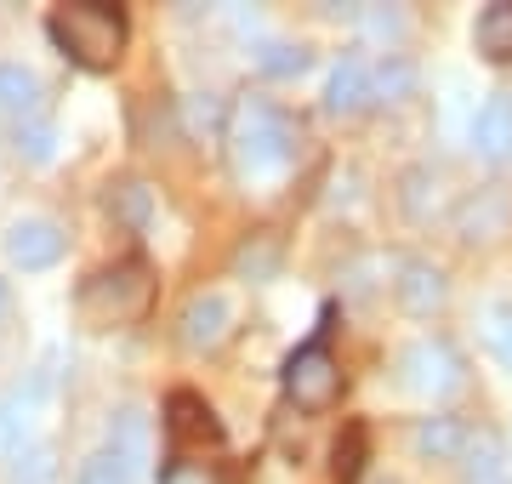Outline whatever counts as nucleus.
<instances>
[{
	"mask_svg": "<svg viewBox=\"0 0 512 484\" xmlns=\"http://www.w3.org/2000/svg\"><path fill=\"white\" fill-rule=\"evenodd\" d=\"M228 154H234L239 183H274L296 160V126L291 114L274 109L268 97H245L228 120Z\"/></svg>",
	"mask_w": 512,
	"mask_h": 484,
	"instance_id": "nucleus-1",
	"label": "nucleus"
},
{
	"mask_svg": "<svg viewBox=\"0 0 512 484\" xmlns=\"http://www.w3.org/2000/svg\"><path fill=\"white\" fill-rule=\"evenodd\" d=\"M74 308L92 331H126L154 308V268L148 262H114V268H103L80 285Z\"/></svg>",
	"mask_w": 512,
	"mask_h": 484,
	"instance_id": "nucleus-2",
	"label": "nucleus"
},
{
	"mask_svg": "<svg viewBox=\"0 0 512 484\" xmlns=\"http://www.w3.org/2000/svg\"><path fill=\"white\" fill-rule=\"evenodd\" d=\"M46 35L80 63V69H114V57L126 52V12L120 6H57L46 18Z\"/></svg>",
	"mask_w": 512,
	"mask_h": 484,
	"instance_id": "nucleus-3",
	"label": "nucleus"
},
{
	"mask_svg": "<svg viewBox=\"0 0 512 484\" xmlns=\"http://www.w3.org/2000/svg\"><path fill=\"white\" fill-rule=\"evenodd\" d=\"M399 382L410 393H421V399H444V393L461 388V359L450 342H439V336H421V342H410V348H399Z\"/></svg>",
	"mask_w": 512,
	"mask_h": 484,
	"instance_id": "nucleus-4",
	"label": "nucleus"
},
{
	"mask_svg": "<svg viewBox=\"0 0 512 484\" xmlns=\"http://www.w3.org/2000/svg\"><path fill=\"white\" fill-rule=\"evenodd\" d=\"M285 393H291L296 410L336 405V393H342V365L330 359L325 342H308V348H296V354L285 359Z\"/></svg>",
	"mask_w": 512,
	"mask_h": 484,
	"instance_id": "nucleus-5",
	"label": "nucleus"
},
{
	"mask_svg": "<svg viewBox=\"0 0 512 484\" xmlns=\"http://www.w3.org/2000/svg\"><path fill=\"white\" fill-rule=\"evenodd\" d=\"M393 274H399V280H393V297H399L404 314H416V319L439 314L444 297H450L444 268H439V262H427V257H399V262H393Z\"/></svg>",
	"mask_w": 512,
	"mask_h": 484,
	"instance_id": "nucleus-6",
	"label": "nucleus"
},
{
	"mask_svg": "<svg viewBox=\"0 0 512 484\" xmlns=\"http://www.w3.org/2000/svg\"><path fill=\"white\" fill-rule=\"evenodd\" d=\"M177 325H183V342L194 354H211V348H222L234 336V302L222 297V291H200V297L183 302Z\"/></svg>",
	"mask_w": 512,
	"mask_h": 484,
	"instance_id": "nucleus-7",
	"label": "nucleus"
},
{
	"mask_svg": "<svg viewBox=\"0 0 512 484\" xmlns=\"http://www.w3.org/2000/svg\"><path fill=\"white\" fill-rule=\"evenodd\" d=\"M165 433H171V445H177V450L222 445L217 410L205 405L200 393H171V399H165Z\"/></svg>",
	"mask_w": 512,
	"mask_h": 484,
	"instance_id": "nucleus-8",
	"label": "nucleus"
},
{
	"mask_svg": "<svg viewBox=\"0 0 512 484\" xmlns=\"http://www.w3.org/2000/svg\"><path fill=\"white\" fill-rule=\"evenodd\" d=\"M6 257L18 262L23 274H40V268H52L63 257V228L52 217H18V223L6 228Z\"/></svg>",
	"mask_w": 512,
	"mask_h": 484,
	"instance_id": "nucleus-9",
	"label": "nucleus"
},
{
	"mask_svg": "<svg viewBox=\"0 0 512 484\" xmlns=\"http://www.w3.org/2000/svg\"><path fill=\"white\" fill-rule=\"evenodd\" d=\"M512 223V200L507 188H478V194H467L456 211V234L461 240H495V234H507Z\"/></svg>",
	"mask_w": 512,
	"mask_h": 484,
	"instance_id": "nucleus-10",
	"label": "nucleus"
},
{
	"mask_svg": "<svg viewBox=\"0 0 512 484\" xmlns=\"http://www.w3.org/2000/svg\"><path fill=\"white\" fill-rule=\"evenodd\" d=\"M467 439H473V428L461 416H421L416 433H410V445H416L421 462H461Z\"/></svg>",
	"mask_w": 512,
	"mask_h": 484,
	"instance_id": "nucleus-11",
	"label": "nucleus"
},
{
	"mask_svg": "<svg viewBox=\"0 0 512 484\" xmlns=\"http://www.w3.org/2000/svg\"><path fill=\"white\" fill-rule=\"evenodd\" d=\"M473 149L484 160H512V97H484L473 114Z\"/></svg>",
	"mask_w": 512,
	"mask_h": 484,
	"instance_id": "nucleus-12",
	"label": "nucleus"
},
{
	"mask_svg": "<svg viewBox=\"0 0 512 484\" xmlns=\"http://www.w3.org/2000/svg\"><path fill=\"white\" fill-rule=\"evenodd\" d=\"M325 103H330V114H359L370 103V63L359 52H348L336 69H330Z\"/></svg>",
	"mask_w": 512,
	"mask_h": 484,
	"instance_id": "nucleus-13",
	"label": "nucleus"
},
{
	"mask_svg": "<svg viewBox=\"0 0 512 484\" xmlns=\"http://www.w3.org/2000/svg\"><path fill=\"white\" fill-rule=\"evenodd\" d=\"M461 456H467V484H512L507 445H501L495 433H473Z\"/></svg>",
	"mask_w": 512,
	"mask_h": 484,
	"instance_id": "nucleus-14",
	"label": "nucleus"
},
{
	"mask_svg": "<svg viewBox=\"0 0 512 484\" xmlns=\"http://www.w3.org/2000/svg\"><path fill=\"white\" fill-rule=\"evenodd\" d=\"M279 257H285V240H279L274 228H262V234H251V240L234 251V274L239 280H274Z\"/></svg>",
	"mask_w": 512,
	"mask_h": 484,
	"instance_id": "nucleus-15",
	"label": "nucleus"
},
{
	"mask_svg": "<svg viewBox=\"0 0 512 484\" xmlns=\"http://www.w3.org/2000/svg\"><path fill=\"white\" fill-rule=\"evenodd\" d=\"M416 63L404 52H387L382 69H370V103H404V97H416Z\"/></svg>",
	"mask_w": 512,
	"mask_h": 484,
	"instance_id": "nucleus-16",
	"label": "nucleus"
},
{
	"mask_svg": "<svg viewBox=\"0 0 512 484\" xmlns=\"http://www.w3.org/2000/svg\"><path fill=\"white\" fill-rule=\"evenodd\" d=\"M35 405H40V388H12L0 399V450H23L29 428H35Z\"/></svg>",
	"mask_w": 512,
	"mask_h": 484,
	"instance_id": "nucleus-17",
	"label": "nucleus"
},
{
	"mask_svg": "<svg viewBox=\"0 0 512 484\" xmlns=\"http://www.w3.org/2000/svg\"><path fill=\"white\" fill-rule=\"evenodd\" d=\"M473 40H478V52L490 57V63H507V57H512V0H501V6H484V12H478Z\"/></svg>",
	"mask_w": 512,
	"mask_h": 484,
	"instance_id": "nucleus-18",
	"label": "nucleus"
},
{
	"mask_svg": "<svg viewBox=\"0 0 512 484\" xmlns=\"http://www.w3.org/2000/svg\"><path fill=\"white\" fill-rule=\"evenodd\" d=\"M399 200H404V211H410L416 223H433V217H439V205H444V177H439V171H427V166H416L410 177H404Z\"/></svg>",
	"mask_w": 512,
	"mask_h": 484,
	"instance_id": "nucleus-19",
	"label": "nucleus"
},
{
	"mask_svg": "<svg viewBox=\"0 0 512 484\" xmlns=\"http://www.w3.org/2000/svg\"><path fill=\"white\" fill-rule=\"evenodd\" d=\"M109 439H114L109 450L131 467V473H137V467H143V456H148V422H143V410H120V416H114V428H109Z\"/></svg>",
	"mask_w": 512,
	"mask_h": 484,
	"instance_id": "nucleus-20",
	"label": "nucleus"
},
{
	"mask_svg": "<svg viewBox=\"0 0 512 484\" xmlns=\"http://www.w3.org/2000/svg\"><path fill=\"white\" fill-rule=\"evenodd\" d=\"M308 63H313V52L296 46V40H262V46H256V69L274 75V80H296Z\"/></svg>",
	"mask_w": 512,
	"mask_h": 484,
	"instance_id": "nucleus-21",
	"label": "nucleus"
},
{
	"mask_svg": "<svg viewBox=\"0 0 512 484\" xmlns=\"http://www.w3.org/2000/svg\"><path fill=\"white\" fill-rule=\"evenodd\" d=\"M0 109L6 114H35L40 109V80L23 63H0Z\"/></svg>",
	"mask_w": 512,
	"mask_h": 484,
	"instance_id": "nucleus-22",
	"label": "nucleus"
},
{
	"mask_svg": "<svg viewBox=\"0 0 512 484\" xmlns=\"http://www.w3.org/2000/svg\"><path fill=\"white\" fill-rule=\"evenodd\" d=\"M148 211H154V194H148V183H120L109 188V217L120 228H148Z\"/></svg>",
	"mask_w": 512,
	"mask_h": 484,
	"instance_id": "nucleus-23",
	"label": "nucleus"
},
{
	"mask_svg": "<svg viewBox=\"0 0 512 484\" xmlns=\"http://www.w3.org/2000/svg\"><path fill=\"white\" fill-rule=\"evenodd\" d=\"M484 348L495 354V365L512 371V302H490L484 308Z\"/></svg>",
	"mask_w": 512,
	"mask_h": 484,
	"instance_id": "nucleus-24",
	"label": "nucleus"
},
{
	"mask_svg": "<svg viewBox=\"0 0 512 484\" xmlns=\"http://www.w3.org/2000/svg\"><path fill=\"white\" fill-rule=\"evenodd\" d=\"M52 473H57L52 445H29V450H18V462H12V484H52Z\"/></svg>",
	"mask_w": 512,
	"mask_h": 484,
	"instance_id": "nucleus-25",
	"label": "nucleus"
},
{
	"mask_svg": "<svg viewBox=\"0 0 512 484\" xmlns=\"http://www.w3.org/2000/svg\"><path fill=\"white\" fill-rule=\"evenodd\" d=\"M131 479H137V473H131L114 450H97V456L80 462V479H74V484H131Z\"/></svg>",
	"mask_w": 512,
	"mask_h": 484,
	"instance_id": "nucleus-26",
	"label": "nucleus"
},
{
	"mask_svg": "<svg viewBox=\"0 0 512 484\" xmlns=\"http://www.w3.org/2000/svg\"><path fill=\"white\" fill-rule=\"evenodd\" d=\"M365 473V428H348L336 445V484H359Z\"/></svg>",
	"mask_w": 512,
	"mask_h": 484,
	"instance_id": "nucleus-27",
	"label": "nucleus"
},
{
	"mask_svg": "<svg viewBox=\"0 0 512 484\" xmlns=\"http://www.w3.org/2000/svg\"><path fill=\"white\" fill-rule=\"evenodd\" d=\"M18 154L23 160H35V166H46L57 154V131L46 126V120H29V126H18Z\"/></svg>",
	"mask_w": 512,
	"mask_h": 484,
	"instance_id": "nucleus-28",
	"label": "nucleus"
},
{
	"mask_svg": "<svg viewBox=\"0 0 512 484\" xmlns=\"http://www.w3.org/2000/svg\"><path fill=\"white\" fill-rule=\"evenodd\" d=\"M160 484H222V473L211 462H171L160 473Z\"/></svg>",
	"mask_w": 512,
	"mask_h": 484,
	"instance_id": "nucleus-29",
	"label": "nucleus"
},
{
	"mask_svg": "<svg viewBox=\"0 0 512 484\" xmlns=\"http://www.w3.org/2000/svg\"><path fill=\"white\" fill-rule=\"evenodd\" d=\"M353 18L365 23L370 35H382V40H399V35H404V12H382V6H359Z\"/></svg>",
	"mask_w": 512,
	"mask_h": 484,
	"instance_id": "nucleus-30",
	"label": "nucleus"
},
{
	"mask_svg": "<svg viewBox=\"0 0 512 484\" xmlns=\"http://www.w3.org/2000/svg\"><path fill=\"white\" fill-rule=\"evenodd\" d=\"M6 302H12V297H6V280H0V314H6Z\"/></svg>",
	"mask_w": 512,
	"mask_h": 484,
	"instance_id": "nucleus-31",
	"label": "nucleus"
}]
</instances>
